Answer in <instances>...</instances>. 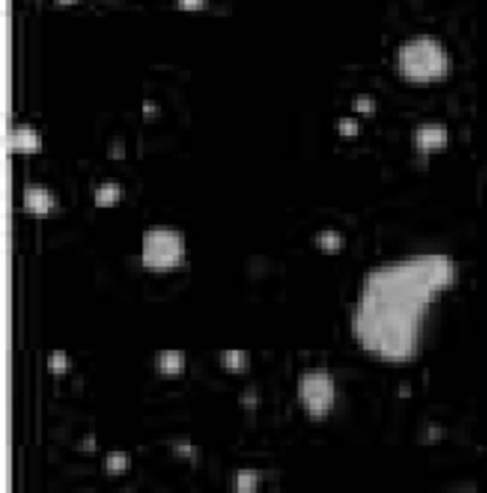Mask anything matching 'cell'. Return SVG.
<instances>
[{
    "instance_id": "9c48e42d",
    "label": "cell",
    "mask_w": 487,
    "mask_h": 493,
    "mask_svg": "<svg viewBox=\"0 0 487 493\" xmlns=\"http://www.w3.org/2000/svg\"><path fill=\"white\" fill-rule=\"evenodd\" d=\"M124 199V187L118 181H103L94 191V202L99 208H109Z\"/></svg>"
},
{
    "instance_id": "5b68a950",
    "label": "cell",
    "mask_w": 487,
    "mask_h": 493,
    "mask_svg": "<svg viewBox=\"0 0 487 493\" xmlns=\"http://www.w3.org/2000/svg\"><path fill=\"white\" fill-rule=\"evenodd\" d=\"M413 145L419 153L432 154L449 145V130L442 122H423L413 132Z\"/></svg>"
},
{
    "instance_id": "7c38bea8",
    "label": "cell",
    "mask_w": 487,
    "mask_h": 493,
    "mask_svg": "<svg viewBox=\"0 0 487 493\" xmlns=\"http://www.w3.org/2000/svg\"><path fill=\"white\" fill-rule=\"evenodd\" d=\"M261 486V474L253 468H240L231 476L232 492H257Z\"/></svg>"
},
{
    "instance_id": "7a4b0ae2",
    "label": "cell",
    "mask_w": 487,
    "mask_h": 493,
    "mask_svg": "<svg viewBox=\"0 0 487 493\" xmlns=\"http://www.w3.org/2000/svg\"><path fill=\"white\" fill-rule=\"evenodd\" d=\"M451 54L442 40L432 35L405 39L396 50L398 75L413 84L440 82L451 73Z\"/></svg>"
},
{
    "instance_id": "8fae6325",
    "label": "cell",
    "mask_w": 487,
    "mask_h": 493,
    "mask_svg": "<svg viewBox=\"0 0 487 493\" xmlns=\"http://www.w3.org/2000/svg\"><path fill=\"white\" fill-rule=\"evenodd\" d=\"M345 235L337 229H322L315 235V246L326 254H337L345 248Z\"/></svg>"
},
{
    "instance_id": "277c9868",
    "label": "cell",
    "mask_w": 487,
    "mask_h": 493,
    "mask_svg": "<svg viewBox=\"0 0 487 493\" xmlns=\"http://www.w3.org/2000/svg\"><path fill=\"white\" fill-rule=\"evenodd\" d=\"M297 400L312 419H326L337 400V385L326 370H308L297 381Z\"/></svg>"
},
{
    "instance_id": "6da1fadb",
    "label": "cell",
    "mask_w": 487,
    "mask_h": 493,
    "mask_svg": "<svg viewBox=\"0 0 487 493\" xmlns=\"http://www.w3.org/2000/svg\"><path fill=\"white\" fill-rule=\"evenodd\" d=\"M453 280L455 265L445 256H417L372 270L353 322L356 337L388 362L413 358L432 297Z\"/></svg>"
},
{
    "instance_id": "ac0fdd59",
    "label": "cell",
    "mask_w": 487,
    "mask_h": 493,
    "mask_svg": "<svg viewBox=\"0 0 487 493\" xmlns=\"http://www.w3.org/2000/svg\"><path fill=\"white\" fill-rule=\"evenodd\" d=\"M208 4V0H177V6L181 10H186V12H196V10H202Z\"/></svg>"
},
{
    "instance_id": "ba28073f",
    "label": "cell",
    "mask_w": 487,
    "mask_h": 493,
    "mask_svg": "<svg viewBox=\"0 0 487 493\" xmlns=\"http://www.w3.org/2000/svg\"><path fill=\"white\" fill-rule=\"evenodd\" d=\"M154 372L162 377H177L185 372L186 356L183 351H160L154 354Z\"/></svg>"
},
{
    "instance_id": "9a60e30c",
    "label": "cell",
    "mask_w": 487,
    "mask_h": 493,
    "mask_svg": "<svg viewBox=\"0 0 487 493\" xmlns=\"http://www.w3.org/2000/svg\"><path fill=\"white\" fill-rule=\"evenodd\" d=\"M172 454L175 457H179V459H185V461L194 463L200 459V449L191 440H177V442H173Z\"/></svg>"
},
{
    "instance_id": "4fadbf2b",
    "label": "cell",
    "mask_w": 487,
    "mask_h": 493,
    "mask_svg": "<svg viewBox=\"0 0 487 493\" xmlns=\"http://www.w3.org/2000/svg\"><path fill=\"white\" fill-rule=\"evenodd\" d=\"M129 465H132V457H129L128 451H109L101 461L103 470L110 474V476L124 474L129 468Z\"/></svg>"
},
{
    "instance_id": "52a82bcc",
    "label": "cell",
    "mask_w": 487,
    "mask_h": 493,
    "mask_svg": "<svg viewBox=\"0 0 487 493\" xmlns=\"http://www.w3.org/2000/svg\"><path fill=\"white\" fill-rule=\"evenodd\" d=\"M8 149L12 153L20 154L39 153L40 149H42V137H40L39 130L32 128V126H27V124L12 128L10 130V135H8Z\"/></svg>"
},
{
    "instance_id": "d6986e66",
    "label": "cell",
    "mask_w": 487,
    "mask_h": 493,
    "mask_svg": "<svg viewBox=\"0 0 487 493\" xmlns=\"http://www.w3.org/2000/svg\"><path fill=\"white\" fill-rule=\"evenodd\" d=\"M78 449H84V451H94L96 449V436L88 435L84 436V440L78 444Z\"/></svg>"
},
{
    "instance_id": "5bb4252c",
    "label": "cell",
    "mask_w": 487,
    "mask_h": 493,
    "mask_svg": "<svg viewBox=\"0 0 487 493\" xmlns=\"http://www.w3.org/2000/svg\"><path fill=\"white\" fill-rule=\"evenodd\" d=\"M46 366H48V372L53 373V375H65V373L71 372L72 358L69 356V352L53 351L48 354Z\"/></svg>"
},
{
    "instance_id": "30bf717a",
    "label": "cell",
    "mask_w": 487,
    "mask_h": 493,
    "mask_svg": "<svg viewBox=\"0 0 487 493\" xmlns=\"http://www.w3.org/2000/svg\"><path fill=\"white\" fill-rule=\"evenodd\" d=\"M219 364L223 370L232 373H242L250 370L251 364V356L248 351H221L219 352Z\"/></svg>"
},
{
    "instance_id": "e0dca14e",
    "label": "cell",
    "mask_w": 487,
    "mask_h": 493,
    "mask_svg": "<svg viewBox=\"0 0 487 493\" xmlns=\"http://www.w3.org/2000/svg\"><path fill=\"white\" fill-rule=\"evenodd\" d=\"M353 109L356 111V113H360V115H375V111H377V101L373 99L372 96H356L353 99Z\"/></svg>"
},
{
    "instance_id": "3957f363",
    "label": "cell",
    "mask_w": 487,
    "mask_h": 493,
    "mask_svg": "<svg viewBox=\"0 0 487 493\" xmlns=\"http://www.w3.org/2000/svg\"><path fill=\"white\" fill-rule=\"evenodd\" d=\"M185 259V237L175 229L154 227L143 235L141 261L147 269L166 270Z\"/></svg>"
},
{
    "instance_id": "8992f818",
    "label": "cell",
    "mask_w": 487,
    "mask_h": 493,
    "mask_svg": "<svg viewBox=\"0 0 487 493\" xmlns=\"http://www.w3.org/2000/svg\"><path fill=\"white\" fill-rule=\"evenodd\" d=\"M23 208L37 218H46L58 211L59 202L48 187L27 185L23 189Z\"/></svg>"
},
{
    "instance_id": "2e32d148",
    "label": "cell",
    "mask_w": 487,
    "mask_h": 493,
    "mask_svg": "<svg viewBox=\"0 0 487 493\" xmlns=\"http://www.w3.org/2000/svg\"><path fill=\"white\" fill-rule=\"evenodd\" d=\"M337 132L345 139H354L360 134V122L350 116H341L337 120Z\"/></svg>"
}]
</instances>
